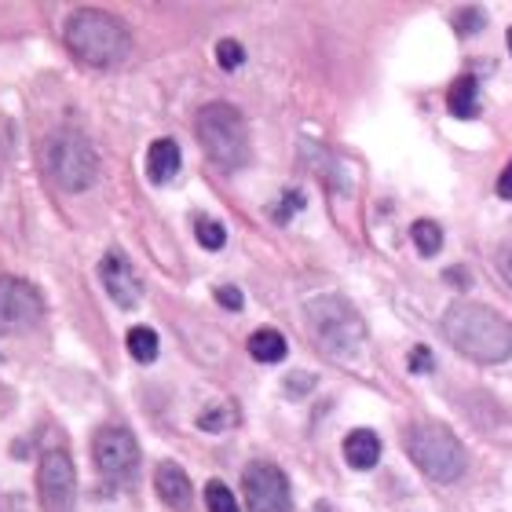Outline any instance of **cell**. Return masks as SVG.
<instances>
[{"label":"cell","instance_id":"29","mask_svg":"<svg viewBox=\"0 0 512 512\" xmlns=\"http://www.w3.org/2000/svg\"><path fill=\"white\" fill-rule=\"evenodd\" d=\"M480 15H476V11H465V15H461V22H458V26H461V30H465V33H469L472 30V26H480Z\"/></svg>","mask_w":512,"mask_h":512},{"label":"cell","instance_id":"23","mask_svg":"<svg viewBox=\"0 0 512 512\" xmlns=\"http://www.w3.org/2000/svg\"><path fill=\"white\" fill-rule=\"evenodd\" d=\"M297 209H304V194L286 191V198H282V202L271 205V220H275V224H289V216L297 213Z\"/></svg>","mask_w":512,"mask_h":512},{"label":"cell","instance_id":"7","mask_svg":"<svg viewBox=\"0 0 512 512\" xmlns=\"http://www.w3.org/2000/svg\"><path fill=\"white\" fill-rule=\"evenodd\" d=\"M92 461L107 480H132L139 469V443L121 425H103L92 436Z\"/></svg>","mask_w":512,"mask_h":512},{"label":"cell","instance_id":"24","mask_svg":"<svg viewBox=\"0 0 512 512\" xmlns=\"http://www.w3.org/2000/svg\"><path fill=\"white\" fill-rule=\"evenodd\" d=\"M216 300H220L227 311H242V289L238 286H216Z\"/></svg>","mask_w":512,"mask_h":512},{"label":"cell","instance_id":"21","mask_svg":"<svg viewBox=\"0 0 512 512\" xmlns=\"http://www.w3.org/2000/svg\"><path fill=\"white\" fill-rule=\"evenodd\" d=\"M205 505H209V512H242L235 502V494L227 491V483L220 480L205 483Z\"/></svg>","mask_w":512,"mask_h":512},{"label":"cell","instance_id":"10","mask_svg":"<svg viewBox=\"0 0 512 512\" xmlns=\"http://www.w3.org/2000/svg\"><path fill=\"white\" fill-rule=\"evenodd\" d=\"M44 319L41 293L26 278L0 275V330H33Z\"/></svg>","mask_w":512,"mask_h":512},{"label":"cell","instance_id":"4","mask_svg":"<svg viewBox=\"0 0 512 512\" xmlns=\"http://www.w3.org/2000/svg\"><path fill=\"white\" fill-rule=\"evenodd\" d=\"M304 319H308V330L322 352L337 355V359H355L363 352L366 322L344 297H333V293L311 297L308 308H304Z\"/></svg>","mask_w":512,"mask_h":512},{"label":"cell","instance_id":"3","mask_svg":"<svg viewBox=\"0 0 512 512\" xmlns=\"http://www.w3.org/2000/svg\"><path fill=\"white\" fill-rule=\"evenodd\" d=\"M41 169L48 172V180L63 191H88L99 176V154L92 147V139L77 128L63 125L48 132L41 139Z\"/></svg>","mask_w":512,"mask_h":512},{"label":"cell","instance_id":"15","mask_svg":"<svg viewBox=\"0 0 512 512\" xmlns=\"http://www.w3.org/2000/svg\"><path fill=\"white\" fill-rule=\"evenodd\" d=\"M447 107H450V114H454V118H465V121L480 118V85H476V77L465 74V77H458V81L450 85Z\"/></svg>","mask_w":512,"mask_h":512},{"label":"cell","instance_id":"18","mask_svg":"<svg viewBox=\"0 0 512 512\" xmlns=\"http://www.w3.org/2000/svg\"><path fill=\"white\" fill-rule=\"evenodd\" d=\"M235 425H238V406L235 403L205 406L202 417H198V428H202V432H224V428H235Z\"/></svg>","mask_w":512,"mask_h":512},{"label":"cell","instance_id":"16","mask_svg":"<svg viewBox=\"0 0 512 512\" xmlns=\"http://www.w3.org/2000/svg\"><path fill=\"white\" fill-rule=\"evenodd\" d=\"M289 344L286 337L278 330H256L253 337H249V355H253L256 363H278V359H286Z\"/></svg>","mask_w":512,"mask_h":512},{"label":"cell","instance_id":"2","mask_svg":"<svg viewBox=\"0 0 512 512\" xmlns=\"http://www.w3.org/2000/svg\"><path fill=\"white\" fill-rule=\"evenodd\" d=\"M66 48L92 70H114L132 55V33L125 22L96 8H81L66 19Z\"/></svg>","mask_w":512,"mask_h":512},{"label":"cell","instance_id":"1","mask_svg":"<svg viewBox=\"0 0 512 512\" xmlns=\"http://www.w3.org/2000/svg\"><path fill=\"white\" fill-rule=\"evenodd\" d=\"M443 337L476 363H505L512 355V322L494 308L458 300L443 311Z\"/></svg>","mask_w":512,"mask_h":512},{"label":"cell","instance_id":"30","mask_svg":"<svg viewBox=\"0 0 512 512\" xmlns=\"http://www.w3.org/2000/svg\"><path fill=\"white\" fill-rule=\"evenodd\" d=\"M509 52H512V30H509Z\"/></svg>","mask_w":512,"mask_h":512},{"label":"cell","instance_id":"19","mask_svg":"<svg viewBox=\"0 0 512 512\" xmlns=\"http://www.w3.org/2000/svg\"><path fill=\"white\" fill-rule=\"evenodd\" d=\"M410 238H414V246L421 256H436L439 249H443V227L432 224V220H417V224L410 227Z\"/></svg>","mask_w":512,"mask_h":512},{"label":"cell","instance_id":"26","mask_svg":"<svg viewBox=\"0 0 512 512\" xmlns=\"http://www.w3.org/2000/svg\"><path fill=\"white\" fill-rule=\"evenodd\" d=\"M311 384H315V374H293L286 381V392L293 395V399H300L304 392H311Z\"/></svg>","mask_w":512,"mask_h":512},{"label":"cell","instance_id":"8","mask_svg":"<svg viewBox=\"0 0 512 512\" xmlns=\"http://www.w3.org/2000/svg\"><path fill=\"white\" fill-rule=\"evenodd\" d=\"M242 491H246L249 512H293L286 472L271 461H253L242 472Z\"/></svg>","mask_w":512,"mask_h":512},{"label":"cell","instance_id":"17","mask_svg":"<svg viewBox=\"0 0 512 512\" xmlns=\"http://www.w3.org/2000/svg\"><path fill=\"white\" fill-rule=\"evenodd\" d=\"M125 344H128V355L136 359V363H154L158 359V333L150 330V326H132L128 330V337H125Z\"/></svg>","mask_w":512,"mask_h":512},{"label":"cell","instance_id":"27","mask_svg":"<svg viewBox=\"0 0 512 512\" xmlns=\"http://www.w3.org/2000/svg\"><path fill=\"white\" fill-rule=\"evenodd\" d=\"M494 260H498V271H502V278L512 286V242H505V246L498 249V256H494Z\"/></svg>","mask_w":512,"mask_h":512},{"label":"cell","instance_id":"25","mask_svg":"<svg viewBox=\"0 0 512 512\" xmlns=\"http://www.w3.org/2000/svg\"><path fill=\"white\" fill-rule=\"evenodd\" d=\"M432 352H428V348H414V352H410V374H428V370H432Z\"/></svg>","mask_w":512,"mask_h":512},{"label":"cell","instance_id":"14","mask_svg":"<svg viewBox=\"0 0 512 512\" xmlns=\"http://www.w3.org/2000/svg\"><path fill=\"white\" fill-rule=\"evenodd\" d=\"M180 172V147L176 139H154L147 150V176L154 183H169Z\"/></svg>","mask_w":512,"mask_h":512},{"label":"cell","instance_id":"9","mask_svg":"<svg viewBox=\"0 0 512 512\" xmlns=\"http://www.w3.org/2000/svg\"><path fill=\"white\" fill-rule=\"evenodd\" d=\"M37 498H41V512H74L77 472L63 450H48L37 465Z\"/></svg>","mask_w":512,"mask_h":512},{"label":"cell","instance_id":"22","mask_svg":"<svg viewBox=\"0 0 512 512\" xmlns=\"http://www.w3.org/2000/svg\"><path fill=\"white\" fill-rule=\"evenodd\" d=\"M216 63L224 66L227 74H235L238 66L246 63V48H242L238 41H220L216 44Z\"/></svg>","mask_w":512,"mask_h":512},{"label":"cell","instance_id":"28","mask_svg":"<svg viewBox=\"0 0 512 512\" xmlns=\"http://www.w3.org/2000/svg\"><path fill=\"white\" fill-rule=\"evenodd\" d=\"M498 194H502L505 202H512V161H509V165H505L502 180H498Z\"/></svg>","mask_w":512,"mask_h":512},{"label":"cell","instance_id":"11","mask_svg":"<svg viewBox=\"0 0 512 512\" xmlns=\"http://www.w3.org/2000/svg\"><path fill=\"white\" fill-rule=\"evenodd\" d=\"M99 282L107 289V297L118 304V308H136L143 300V286H139V275L132 271L121 253H107L99 260Z\"/></svg>","mask_w":512,"mask_h":512},{"label":"cell","instance_id":"12","mask_svg":"<svg viewBox=\"0 0 512 512\" xmlns=\"http://www.w3.org/2000/svg\"><path fill=\"white\" fill-rule=\"evenodd\" d=\"M154 491L172 512H187L191 509V498H194V487H191V476L176 465V461H161L158 469H154Z\"/></svg>","mask_w":512,"mask_h":512},{"label":"cell","instance_id":"6","mask_svg":"<svg viewBox=\"0 0 512 512\" xmlns=\"http://www.w3.org/2000/svg\"><path fill=\"white\" fill-rule=\"evenodd\" d=\"M406 450L421 472H425L432 483H454L465 476V465H469V454L461 447V439L450 432L447 425L439 421H417L410 432H406Z\"/></svg>","mask_w":512,"mask_h":512},{"label":"cell","instance_id":"5","mask_svg":"<svg viewBox=\"0 0 512 512\" xmlns=\"http://www.w3.org/2000/svg\"><path fill=\"white\" fill-rule=\"evenodd\" d=\"M194 132H198V143L205 147V154L220 169H242L253 158L246 118L231 103H205L194 118Z\"/></svg>","mask_w":512,"mask_h":512},{"label":"cell","instance_id":"20","mask_svg":"<svg viewBox=\"0 0 512 512\" xmlns=\"http://www.w3.org/2000/svg\"><path fill=\"white\" fill-rule=\"evenodd\" d=\"M194 235H198L202 249H209V253H216V249L227 246L224 224H220V220H213V216H198V220H194Z\"/></svg>","mask_w":512,"mask_h":512},{"label":"cell","instance_id":"13","mask_svg":"<svg viewBox=\"0 0 512 512\" xmlns=\"http://www.w3.org/2000/svg\"><path fill=\"white\" fill-rule=\"evenodd\" d=\"M344 461L359 472L374 469L377 461H381V436L370 432V428H355V432H348V436H344Z\"/></svg>","mask_w":512,"mask_h":512}]
</instances>
